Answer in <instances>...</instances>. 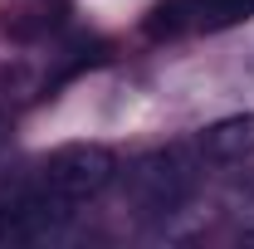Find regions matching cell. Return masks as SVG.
I'll use <instances>...</instances> for the list:
<instances>
[{"mask_svg":"<svg viewBox=\"0 0 254 249\" xmlns=\"http://www.w3.org/2000/svg\"><path fill=\"white\" fill-rule=\"evenodd\" d=\"M195 161L186 147H152L123 171V195L142 215H171L195 195Z\"/></svg>","mask_w":254,"mask_h":249,"instance_id":"6da1fadb","label":"cell"},{"mask_svg":"<svg viewBox=\"0 0 254 249\" xmlns=\"http://www.w3.org/2000/svg\"><path fill=\"white\" fill-rule=\"evenodd\" d=\"M118 176V156L103 142H68L59 152H49V161L39 166V186L49 195H59L68 205H83L113 186Z\"/></svg>","mask_w":254,"mask_h":249,"instance_id":"7a4b0ae2","label":"cell"},{"mask_svg":"<svg viewBox=\"0 0 254 249\" xmlns=\"http://www.w3.org/2000/svg\"><path fill=\"white\" fill-rule=\"evenodd\" d=\"M200 152L210 161H245V156H254V113L210 123L200 132Z\"/></svg>","mask_w":254,"mask_h":249,"instance_id":"3957f363","label":"cell"},{"mask_svg":"<svg viewBox=\"0 0 254 249\" xmlns=\"http://www.w3.org/2000/svg\"><path fill=\"white\" fill-rule=\"evenodd\" d=\"M186 15L200 30H230L254 15V0H186Z\"/></svg>","mask_w":254,"mask_h":249,"instance_id":"277c9868","label":"cell"},{"mask_svg":"<svg viewBox=\"0 0 254 249\" xmlns=\"http://www.w3.org/2000/svg\"><path fill=\"white\" fill-rule=\"evenodd\" d=\"M190 15H186V0H166V5H157V10H152V20H147V34H176L181 30V25H186Z\"/></svg>","mask_w":254,"mask_h":249,"instance_id":"5b68a950","label":"cell"},{"mask_svg":"<svg viewBox=\"0 0 254 249\" xmlns=\"http://www.w3.org/2000/svg\"><path fill=\"white\" fill-rule=\"evenodd\" d=\"M5 142H10V123L0 118V147H5Z\"/></svg>","mask_w":254,"mask_h":249,"instance_id":"8992f818","label":"cell"},{"mask_svg":"<svg viewBox=\"0 0 254 249\" xmlns=\"http://www.w3.org/2000/svg\"><path fill=\"white\" fill-rule=\"evenodd\" d=\"M245 245H254V230H245Z\"/></svg>","mask_w":254,"mask_h":249,"instance_id":"52a82bcc","label":"cell"}]
</instances>
